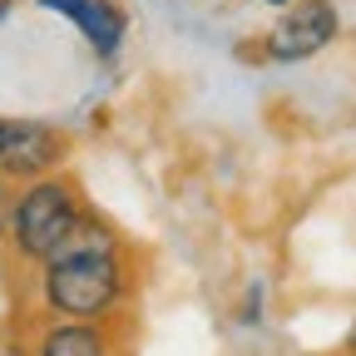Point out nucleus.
Instances as JSON below:
<instances>
[{"label":"nucleus","instance_id":"10","mask_svg":"<svg viewBox=\"0 0 356 356\" xmlns=\"http://www.w3.org/2000/svg\"><path fill=\"white\" fill-rule=\"evenodd\" d=\"M346 356H356V351H346Z\"/></svg>","mask_w":356,"mask_h":356},{"label":"nucleus","instance_id":"7","mask_svg":"<svg viewBox=\"0 0 356 356\" xmlns=\"http://www.w3.org/2000/svg\"><path fill=\"white\" fill-rule=\"evenodd\" d=\"M262 6H273V10H287V6H292V0H262Z\"/></svg>","mask_w":356,"mask_h":356},{"label":"nucleus","instance_id":"1","mask_svg":"<svg viewBox=\"0 0 356 356\" xmlns=\"http://www.w3.org/2000/svg\"><path fill=\"white\" fill-rule=\"evenodd\" d=\"M129 277H124V252L119 238L104 228L99 218H89L74 228V238L44 262L40 297L60 322H104L109 312L124 302Z\"/></svg>","mask_w":356,"mask_h":356},{"label":"nucleus","instance_id":"2","mask_svg":"<svg viewBox=\"0 0 356 356\" xmlns=\"http://www.w3.org/2000/svg\"><path fill=\"white\" fill-rule=\"evenodd\" d=\"M84 222V203L74 193L70 178L60 173H44V178H30V184L15 193L10 203V218H6V228H10V243L25 262H50L70 238L74 228Z\"/></svg>","mask_w":356,"mask_h":356},{"label":"nucleus","instance_id":"8","mask_svg":"<svg viewBox=\"0 0 356 356\" xmlns=\"http://www.w3.org/2000/svg\"><path fill=\"white\" fill-rule=\"evenodd\" d=\"M346 346H351V351H356V327H351V337H346Z\"/></svg>","mask_w":356,"mask_h":356},{"label":"nucleus","instance_id":"6","mask_svg":"<svg viewBox=\"0 0 356 356\" xmlns=\"http://www.w3.org/2000/svg\"><path fill=\"white\" fill-rule=\"evenodd\" d=\"M35 356H109V337L99 322H60L40 332Z\"/></svg>","mask_w":356,"mask_h":356},{"label":"nucleus","instance_id":"3","mask_svg":"<svg viewBox=\"0 0 356 356\" xmlns=\"http://www.w3.org/2000/svg\"><path fill=\"white\" fill-rule=\"evenodd\" d=\"M341 15L332 0H292V6L277 15V25L262 35V55L273 65H302L312 55H322L337 40Z\"/></svg>","mask_w":356,"mask_h":356},{"label":"nucleus","instance_id":"4","mask_svg":"<svg viewBox=\"0 0 356 356\" xmlns=\"http://www.w3.org/2000/svg\"><path fill=\"white\" fill-rule=\"evenodd\" d=\"M65 154H70V144L60 129L40 124V119H0V173L6 178H20V184L44 178L65 163Z\"/></svg>","mask_w":356,"mask_h":356},{"label":"nucleus","instance_id":"5","mask_svg":"<svg viewBox=\"0 0 356 356\" xmlns=\"http://www.w3.org/2000/svg\"><path fill=\"white\" fill-rule=\"evenodd\" d=\"M44 10H55V15H65L89 44H95V55H114L119 44H124V10L114 6V0H40Z\"/></svg>","mask_w":356,"mask_h":356},{"label":"nucleus","instance_id":"9","mask_svg":"<svg viewBox=\"0 0 356 356\" xmlns=\"http://www.w3.org/2000/svg\"><path fill=\"white\" fill-rule=\"evenodd\" d=\"M6 10H10V0H0V15H6Z\"/></svg>","mask_w":356,"mask_h":356}]
</instances>
